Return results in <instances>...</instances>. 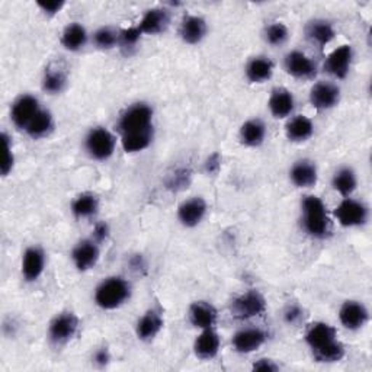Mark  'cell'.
Here are the masks:
<instances>
[{
	"mask_svg": "<svg viewBox=\"0 0 372 372\" xmlns=\"http://www.w3.org/2000/svg\"><path fill=\"white\" fill-rule=\"evenodd\" d=\"M301 209H303V228L306 233L314 239H326L332 232V223L325 202L314 195H308L301 202Z\"/></svg>",
	"mask_w": 372,
	"mask_h": 372,
	"instance_id": "obj_1",
	"label": "cell"
},
{
	"mask_svg": "<svg viewBox=\"0 0 372 372\" xmlns=\"http://www.w3.org/2000/svg\"><path fill=\"white\" fill-rule=\"evenodd\" d=\"M131 295L130 283L121 276L106 278L95 291L96 304L103 310H115L121 307Z\"/></svg>",
	"mask_w": 372,
	"mask_h": 372,
	"instance_id": "obj_2",
	"label": "cell"
},
{
	"mask_svg": "<svg viewBox=\"0 0 372 372\" xmlns=\"http://www.w3.org/2000/svg\"><path fill=\"white\" fill-rule=\"evenodd\" d=\"M151 119H153V111L147 103H134L130 108L124 111V114L119 118L118 127L122 134H128L134 131H141L151 128Z\"/></svg>",
	"mask_w": 372,
	"mask_h": 372,
	"instance_id": "obj_3",
	"label": "cell"
},
{
	"mask_svg": "<svg viewBox=\"0 0 372 372\" xmlns=\"http://www.w3.org/2000/svg\"><path fill=\"white\" fill-rule=\"evenodd\" d=\"M115 137L106 128L96 127L89 131L84 141L86 151L95 161H106L115 151Z\"/></svg>",
	"mask_w": 372,
	"mask_h": 372,
	"instance_id": "obj_4",
	"label": "cell"
},
{
	"mask_svg": "<svg viewBox=\"0 0 372 372\" xmlns=\"http://www.w3.org/2000/svg\"><path fill=\"white\" fill-rule=\"evenodd\" d=\"M79 327V318L76 314L66 311L54 317V320L50 323L48 336L52 343L64 345L70 339L75 338V334Z\"/></svg>",
	"mask_w": 372,
	"mask_h": 372,
	"instance_id": "obj_5",
	"label": "cell"
},
{
	"mask_svg": "<svg viewBox=\"0 0 372 372\" xmlns=\"http://www.w3.org/2000/svg\"><path fill=\"white\" fill-rule=\"evenodd\" d=\"M267 310V301L258 291H247L233 301V315L240 320L262 315Z\"/></svg>",
	"mask_w": 372,
	"mask_h": 372,
	"instance_id": "obj_6",
	"label": "cell"
},
{
	"mask_svg": "<svg viewBox=\"0 0 372 372\" xmlns=\"http://www.w3.org/2000/svg\"><path fill=\"white\" fill-rule=\"evenodd\" d=\"M334 217L343 227H359L368 220V208L357 200L346 198L336 208Z\"/></svg>",
	"mask_w": 372,
	"mask_h": 372,
	"instance_id": "obj_7",
	"label": "cell"
},
{
	"mask_svg": "<svg viewBox=\"0 0 372 372\" xmlns=\"http://www.w3.org/2000/svg\"><path fill=\"white\" fill-rule=\"evenodd\" d=\"M40 103L38 99L34 98L31 95H22L21 98H17L15 103L12 105V121L17 128L27 130L29 126V122L35 118L40 112Z\"/></svg>",
	"mask_w": 372,
	"mask_h": 372,
	"instance_id": "obj_8",
	"label": "cell"
},
{
	"mask_svg": "<svg viewBox=\"0 0 372 372\" xmlns=\"http://www.w3.org/2000/svg\"><path fill=\"white\" fill-rule=\"evenodd\" d=\"M352 59H353L352 47L342 45L330 52L325 63V70L334 77L345 79L350 70Z\"/></svg>",
	"mask_w": 372,
	"mask_h": 372,
	"instance_id": "obj_9",
	"label": "cell"
},
{
	"mask_svg": "<svg viewBox=\"0 0 372 372\" xmlns=\"http://www.w3.org/2000/svg\"><path fill=\"white\" fill-rule=\"evenodd\" d=\"M341 89L333 83L320 82L311 87L310 102L317 110H330L339 103Z\"/></svg>",
	"mask_w": 372,
	"mask_h": 372,
	"instance_id": "obj_10",
	"label": "cell"
},
{
	"mask_svg": "<svg viewBox=\"0 0 372 372\" xmlns=\"http://www.w3.org/2000/svg\"><path fill=\"white\" fill-rule=\"evenodd\" d=\"M339 318L346 329L359 330L366 325L369 314L366 307L359 301H346L339 311Z\"/></svg>",
	"mask_w": 372,
	"mask_h": 372,
	"instance_id": "obj_11",
	"label": "cell"
},
{
	"mask_svg": "<svg viewBox=\"0 0 372 372\" xmlns=\"http://www.w3.org/2000/svg\"><path fill=\"white\" fill-rule=\"evenodd\" d=\"M285 70L297 79H311L317 73L313 60L301 51H292L285 57Z\"/></svg>",
	"mask_w": 372,
	"mask_h": 372,
	"instance_id": "obj_12",
	"label": "cell"
},
{
	"mask_svg": "<svg viewBox=\"0 0 372 372\" xmlns=\"http://www.w3.org/2000/svg\"><path fill=\"white\" fill-rule=\"evenodd\" d=\"M75 267L84 272L92 269L99 260V247L95 240H82L76 244L72 253Z\"/></svg>",
	"mask_w": 372,
	"mask_h": 372,
	"instance_id": "obj_13",
	"label": "cell"
},
{
	"mask_svg": "<svg viewBox=\"0 0 372 372\" xmlns=\"http://www.w3.org/2000/svg\"><path fill=\"white\" fill-rule=\"evenodd\" d=\"M220 343H221L220 336L217 334L216 330H212V327L204 329L193 343V352L200 359L208 361L217 357V353L220 350Z\"/></svg>",
	"mask_w": 372,
	"mask_h": 372,
	"instance_id": "obj_14",
	"label": "cell"
},
{
	"mask_svg": "<svg viewBox=\"0 0 372 372\" xmlns=\"http://www.w3.org/2000/svg\"><path fill=\"white\" fill-rule=\"evenodd\" d=\"M207 214V202L202 198H191L181 204L178 209V218L185 227L198 225Z\"/></svg>",
	"mask_w": 372,
	"mask_h": 372,
	"instance_id": "obj_15",
	"label": "cell"
},
{
	"mask_svg": "<svg viewBox=\"0 0 372 372\" xmlns=\"http://www.w3.org/2000/svg\"><path fill=\"white\" fill-rule=\"evenodd\" d=\"M267 341V333L260 329H243L233 338V346L239 353H252Z\"/></svg>",
	"mask_w": 372,
	"mask_h": 372,
	"instance_id": "obj_16",
	"label": "cell"
},
{
	"mask_svg": "<svg viewBox=\"0 0 372 372\" xmlns=\"http://www.w3.org/2000/svg\"><path fill=\"white\" fill-rule=\"evenodd\" d=\"M45 255L40 247H29L22 258V276L28 282L37 281L44 272Z\"/></svg>",
	"mask_w": 372,
	"mask_h": 372,
	"instance_id": "obj_17",
	"label": "cell"
},
{
	"mask_svg": "<svg viewBox=\"0 0 372 372\" xmlns=\"http://www.w3.org/2000/svg\"><path fill=\"white\" fill-rule=\"evenodd\" d=\"M217 310L216 307L207 303V301H197L189 308V320L198 329H211L217 323Z\"/></svg>",
	"mask_w": 372,
	"mask_h": 372,
	"instance_id": "obj_18",
	"label": "cell"
},
{
	"mask_svg": "<svg viewBox=\"0 0 372 372\" xmlns=\"http://www.w3.org/2000/svg\"><path fill=\"white\" fill-rule=\"evenodd\" d=\"M181 38L186 44H198L204 40L207 34V22L202 20L201 16H185L181 24Z\"/></svg>",
	"mask_w": 372,
	"mask_h": 372,
	"instance_id": "obj_19",
	"label": "cell"
},
{
	"mask_svg": "<svg viewBox=\"0 0 372 372\" xmlns=\"http://www.w3.org/2000/svg\"><path fill=\"white\" fill-rule=\"evenodd\" d=\"M336 339H338L336 329L333 326H330L327 323H322V322L311 325L306 333V342L311 348V350L323 348Z\"/></svg>",
	"mask_w": 372,
	"mask_h": 372,
	"instance_id": "obj_20",
	"label": "cell"
},
{
	"mask_svg": "<svg viewBox=\"0 0 372 372\" xmlns=\"http://www.w3.org/2000/svg\"><path fill=\"white\" fill-rule=\"evenodd\" d=\"M268 105H269L271 114L275 118H287L294 111L295 99L290 91L283 89V87H279V89H275L272 92Z\"/></svg>",
	"mask_w": 372,
	"mask_h": 372,
	"instance_id": "obj_21",
	"label": "cell"
},
{
	"mask_svg": "<svg viewBox=\"0 0 372 372\" xmlns=\"http://www.w3.org/2000/svg\"><path fill=\"white\" fill-rule=\"evenodd\" d=\"M162 327H163L162 315L154 310L147 311L143 317L140 318L135 326L137 338L140 341H151L158 334V332L162 330Z\"/></svg>",
	"mask_w": 372,
	"mask_h": 372,
	"instance_id": "obj_22",
	"label": "cell"
},
{
	"mask_svg": "<svg viewBox=\"0 0 372 372\" xmlns=\"http://www.w3.org/2000/svg\"><path fill=\"white\" fill-rule=\"evenodd\" d=\"M290 176L295 186L311 188L317 184V168L313 162L299 161L292 166Z\"/></svg>",
	"mask_w": 372,
	"mask_h": 372,
	"instance_id": "obj_23",
	"label": "cell"
},
{
	"mask_svg": "<svg viewBox=\"0 0 372 372\" xmlns=\"http://www.w3.org/2000/svg\"><path fill=\"white\" fill-rule=\"evenodd\" d=\"M285 133L288 140L294 141V143H303V141H307L313 135L314 126L307 117L297 115L288 121Z\"/></svg>",
	"mask_w": 372,
	"mask_h": 372,
	"instance_id": "obj_24",
	"label": "cell"
},
{
	"mask_svg": "<svg viewBox=\"0 0 372 372\" xmlns=\"http://www.w3.org/2000/svg\"><path fill=\"white\" fill-rule=\"evenodd\" d=\"M169 25V15L165 9H150L141 20L138 28L143 34H158L166 29Z\"/></svg>",
	"mask_w": 372,
	"mask_h": 372,
	"instance_id": "obj_25",
	"label": "cell"
},
{
	"mask_svg": "<svg viewBox=\"0 0 372 372\" xmlns=\"http://www.w3.org/2000/svg\"><path fill=\"white\" fill-rule=\"evenodd\" d=\"M274 63L267 57L252 59L246 67V77L252 83H263L272 77Z\"/></svg>",
	"mask_w": 372,
	"mask_h": 372,
	"instance_id": "obj_26",
	"label": "cell"
},
{
	"mask_svg": "<svg viewBox=\"0 0 372 372\" xmlns=\"http://www.w3.org/2000/svg\"><path fill=\"white\" fill-rule=\"evenodd\" d=\"M267 135V127L260 119H251L243 124L240 130L241 143L249 147H258L263 143Z\"/></svg>",
	"mask_w": 372,
	"mask_h": 372,
	"instance_id": "obj_27",
	"label": "cell"
},
{
	"mask_svg": "<svg viewBox=\"0 0 372 372\" xmlns=\"http://www.w3.org/2000/svg\"><path fill=\"white\" fill-rule=\"evenodd\" d=\"M307 37L310 41L315 43L317 45H327L334 38V28L330 22L323 20H315L307 25Z\"/></svg>",
	"mask_w": 372,
	"mask_h": 372,
	"instance_id": "obj_28",
	"label": "cell"
},
{
	"mask_svg": "<svg viewBox=\"0 0 372 372\" xmlns=\"http://www.w3.org/2000/svg\"><path fill=\"white\" fill-rule=\"evenodd\" d=\"M153 140V127L141 131H134L128 134H122V149L127 153H137L147 149Z\"/></svg>",
	"mask_w": 372,
	"mask_h": 372,
	"instance_id": "obj_29",
	"label": "cell"
},
{
	"mask_svg": "<svg viewBox=\"0 0 372 372\" xmlns=\"http://www.w3.org/2000/svg\"><path fill=\"white\" fill-rule=\"evenodd\" d=\"M87 43V32L80 24H70L64 28L61 35V44L68 51H79Z\"/></svg>",
	"mask_w": 372,
	"mask_h": 372,
	"instance_id": "obj_30",
	"label": "cell"
},
{
	"mask_svg": "<svg viewBox=\"0 0 372 372\" xmlns=\"http://www.w3.org/2000/svg\"><path fill=\"white\" fill-rule=\"evenodd\" d=\"M99 208V201L94 193L84 192L73 201L72 204V211L77 218H87L96 214V211Z\"/></svg>",
	"mask_w": 372,
	"mask_h": 372,
	"instance_id": "obj_31",
	"label": "cell"
},
{
	"mask_svg": "<svg viewBox=\"0 0 372 372\" xmlns=\"http://www.w3.org/2000/svg\"><path fill=\"white\" fill-rule=\"evenodd\" d=\"M357 174L349 168H343L336 172L332 181L333 188L339 193L345 195V197H349V195L357 189Z\"/></svg>",
	"mask_w": 372,
	"mask_h": 372,
	"instance_id": "obj_32",
	"label": "cell"
},
{
	"mask_svg": "<svg viewBox=\"0 0 372 372\" xmlns=\"http://www.w3.org/2000/svg\"><path fill=\"white\" fill-rule=\"evenodd\" d=\"M52 127H54V119H52V115L48 111L41 110L29 122V126L27 127L25 131L32 138H41L47 135L52 130Z\"/></svg>",
	"mask_w": 372,
	"mask_h": 372,
	"instance_id": "obj_33",
	"label": "cell"
},
{
	"mask_svg": "<svg viewBox=\"0 0 372 372\" xmlns=\"http://www.w3.org/2000/svg\"><path fill=\"white\" fill-rule=\"evenodd\" d=\"M313 355L317 362H325V364L338 362L345 357V346L336 339L323 348L313 350Z\"/></svg>",
	"mask_w": 372,
	"mask_h": 372,
	"instance_id": "obj_34",
	"label": "cell"
},
{
	"mask_svg": "<svg viewBox=\"0 0 372 372\" xmlns=\"http://www.w3.org/2000/svg\"><path fill=\"white\" fill-rule=\"evenodd\" d=\"M66 83H67L66 75L59 68H48L43 79L44 91L51 95L61 94L66 87Z\"/></svg>",
	"mask_w": 372,
	"mask_h": 372,
	"instance_id": "obj_35",
	"label": "cell"
},
{
	"mask_svg": "<svg viewBox=\"0 0 372 372\" xmlns=\"http://www.w3.org/2000/svg\"><path fill=\"white\" fill-rule=\"evenodd\" d=\"M288 28L281 24V22H275L272 25H269L265 31V38H267V43L274 45V47H279L282 44H285L288 40Z\"/></svg>",
	"mask_w": 372,
	"mask_h": 372,
	"instance_id": "obj_36",
	"label": "cell"
},
{
	"mask_svg": "<svg viewBox=\"0 0 372 372\" xmlns=\"http://www.w3.org/2000/svg\"><path fill=\"white\" fill-rule=\"evenodd\" d=\"M95 44L102 50H110L118 44V35L111 28H101L94 35Z\"/></svg>",
	"mask_w": 372,
	"mask_h": 372,
	"instance_id": "obj_37",
	"label": "cell"
},
{
	"mask_svg": "<svg viewBox=\"0 0 372 372\" xmlns=\"http://www.w3.org/2000/svg\"><path fill=\"white\" fill-rule=\"evenodd\" d=\"M141 32L138 27H131V28H127V29H122L118 35V43L121 44L122 48H127V50H131L134 48L138 41H140V37H141Z\"/></svg>",
	"mask_w": 372,
	"mask_h": 372,
	"instance_id": "obj_38",
	"label": "cell"
},
{
	"mask_svg": "<svg viewBox=\"0 0 372 372\" xmlns=\"http://www.w3.org/2000/svg\"><path fill=\"white\" fill-rule=\"evenodd\" d=\"M189 178H191L189 170H186V169L174 170V173L170 174L168 185H169V188H173V189H182L189 184Z\"/></svg>",
	"mask_w": 372,
	"mask_h": 372,
	"instance_id": "obj_39",
	"label": "cell"
},
{
	"mask_svg": "<svg viewBox=\"0 0 372 372\" xmlns=\"http://www.w3.org/2000/svg\"><path fill=\"white\" fill-rule=\"evenodd\" d=\"M2 138H3V149H5V156H3V163H2V174L3 176H8L9 172L12 170L13 168V153H12V146H10V140L9 137L3 133L2 134Z\"/></svg>",
	"mask_w": 372,
	"mask_h": 372,
	"instance_id": "obj_40",
	"label": "cell"
},
{
	"mask_svg": "<svg viewBox=\"0 0 372 372\" xmlns=\"http://www.w3.org/2000/svg\"><path fill=\"white\" fill-rule=\"evenodd\" d=\"M301 317H303V311L298 306H290L287 307L285 313H283V318H285V322L290 325H295L301 320Z\"/></svg>",
	"mask_w": 372,
	"mask_h": 372,
	"instance_id": "obj_41",
	"label": "cell"
},
{
	"mask_svg": "<svg viewBox=\"0 0 372 372\" xmlns=\"http://www.w3.org/2000/svg\"><path fill=\"white\" fill-rule=\"evenodd\" d=\"M38 6L43 9V12H45L47 15L50 16H54L57 15L63 6H64V2H38Z\"/></svg>",
	"mask_w": 372,
	"mask_h": 372,
	"instance_id": "obj_42",
	"label": "cell"
},
{
	"mask_svg": "<svg viewBox=\"0 0 372 372\" xmlns=\"http://www.w3.org/2000/svg\"><path fill=\"white\" fill-rule=\"evenodd\" d=\"M110 236V225L106 223H98L94 230V239L95 241H103Z\"/></svg>",
	"mask_w": 372,
	"mask_h": 372,
	"instance_id": "obj_43",
	"label": "cell"
},
{
	"mask_svg": "<svg viewBox=\"0 0 372 372\" xmlns=\"http://www.w3.org/2000/svg\"><path fill=\"white\" fill-rule=\"evenodd\" d=\"M253 369L255 371H278L279 366L271 359H259L258 362H255Z\"/></svg>",
	"mask_w": 372,
	"mask_h": 372,
	"instance_id": "obj_44",
	"label": "cell"
},
{
	"mask_svg": "<svg viewBox=\"0 0 372 372\" xmlns=\"http://www.w3.org/2000/svg\"><path fill=\"white\" fill-rule=\"evenodd\" d=\"M95 362L101 366H105L106 364L110 362V352L106 349H99L96 353H95Z\"/></svg>",
	"mask_w": 372,
	"mask_h": 372,
	"instance_id": "obj_45",
	"label": "cell"
},
{
	"mask_svg": "<svg viewBox=\"0 0 372 372\" xmlns=\"http://www.w3.org/2000/svg\"><path fill=\"white\" fill-rule=\"evenodd\" d=\"M218 168H220V157L218 154H212L207 162V169L208 172H216Z\"/></svg>",
	"mask_w": 372,
	"mask_h": 372,
	"instance_id": "obj_46",
	"label": "cell"
}]
</instances>
